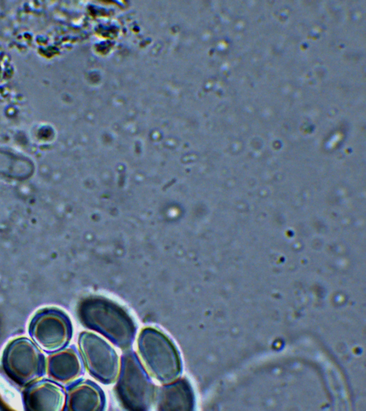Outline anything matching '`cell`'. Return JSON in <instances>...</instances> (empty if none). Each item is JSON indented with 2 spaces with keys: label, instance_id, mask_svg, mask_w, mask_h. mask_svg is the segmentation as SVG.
<instances>
[{
  "label": "cell",
  "instance_id": "cell-1",
  "mask_svg": "<svg viewBox=\"0 0 366 411\" xmlns=\"http://www.w3.org/2000/svg\"><path fill=\"white\" fill-rule=\"evenodd\" d=\"M76 315L83 326L100 333L121 350L132 347L137 328L118 303L102 296L86 297L78 303Z\"/></svg>",
  "mask_w": 366,
  "mask_h": 411
},
{
  "label": "cell",
  "instance_id": "cell-2",
  "mask_svg": "<svg viewBox=\"0 0 366 411\" xmlns=\"http://www.w3.org/2000/svg\"><path fill=\"white\" fill-rule=\"evenodd\" d=\"M138 357L151 377L167 384L179 377L182 362L170 339L152 327L142 329L137 340Z\"/></svg>",
  "mask_w": 366,
  "mask_h": 411
},
{
  "label": "cell",
  "instance_id": "cell-3",
  "mask_svg": "<svg viewBox=\"0 0 366 411\" xmlns=\"http://www.w3.org/2000/svg\"><path fill=\"white\" fill-rule=\"evenodd\" d=\"M116 380L115 394L124 408L144 411L154 405L157 387L134 352L122 355Z\"/></svg>",
  "mask_w": 366,
  "mask_h": 411
},
{
  "label": "cell",
  "instance_id": "cell-4",
  "mask_svg": "<svg viewBox=\"0 0 366 411\" xmlns=\"http://www.w3.org/2000/svg\"><path fill=\"white\" fill-rule=\"evenodd\" d=\"M1 364L6 375L14 382L25 386L44 374L46 360L34 342L26 338H18L5 347Z\"/></svg>",
  "mask_w": 366,
  "mask_h": 411
},
{
  "label": "cell",
  "instance_id": "cell-5",
  "mask_svg": "<svg viewBox=\"0 0 366 411\" xmlns=\"http://www.w3.org/2000/svg\"><path fill=\"white\" fill-rule=\"evenodd\" d=\"M29 333L36 345L46 352L64 348L72 336L69 318L56 308H46L36 312L29 325Z\"/></svg>",
  "mask_w": 366,
  "mask_h": 411
},
{
  "label": "cell",
  "instance_id": "cell-6",
  "mask_svg": "<svg viewBox=\"0 0 366 411\" xmlns=\"http://www.w3.org/2000/svg\"><path fill=\"white\" fill-rule=\"evenodd\" d=\"M79 347L89 374L103 384L116 381L120 361L115 350L101 337L92 332H82Z\"/></svg>",
  "mask_w": 366,
  "mask_h": 411
},
{
  "label": "cell",
  "instance_id": "cell-7",
  "mask_svg": "<svg viewBox=\"0 0 366 411\" xmlns=\"http://www.w3.org/2000/svg\"><path fill=\"white\" fill-rule=\"evenodd\" d=\"M66 395L58 384L47 380L35 381L25 389L23 402L29 411H58L64 409Z\"/></svg>",
  "mask_w": 366,
  "mask_h": 411
},
{
  "label": "cell",
  "instance_id": "cell-8",
  "mask_svg": "<svg viewBox=\"0 0 366 411\" xmlns=\"http://www.w3.org/2000/svg\"><path fill=\"white\" fill-rule=\"evenodd\" d=\"M154 405L158 410H192L194 395L189 382L185 377L156 388Z\"/></svg>",
  "mask_w": 366,
  "mask_h": 411
},
{
  "label": "cell",
  "instance_id": "cell-9",
  "mask_svg": "<svg viewBox=\"0 0 366 411\" xmlns=\"http://www.w3.org/2000/svg\"><path fill=\"white\" fill-rule=\"evenodd\" d=\"M64 406L67 410H102L105 397L102 390L93 382L79 380L68 387Z\"/></svg>",
  "mask_w": 366,
  "mask_h": 411
},
{
  "label": "cell",
  "instance_id": "cell-10",
  "mask_svg": "<svg viewBox=\"0 0 366 411\" xmlns=\"http://www.w3.org/2000/svg\"><path fill=\"white\" fill-rule=\"evenodd\" d=\"M46 371L50 378L60 383L75 380L81 373V362L76 350L63 348L49 355Z\"/></svg>",
  "mask_w": 366,
  "mask_h": 411
}]
</instances>
